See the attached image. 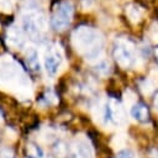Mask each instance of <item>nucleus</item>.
Here are the masks:
<instances>
[{"mask_svg":"<svg viewBox=\"0 0 158 158\" xmlns=\"http://www.w3.org/2000/svg\"><path fill=\"white\" fill-rule=\"evenodd\" d=\"M74 6L70 0H60L53 6L51 26L56 31H64L72 22Z\"/></svg>","mask_w":158,"mask_h":158,"instance_id":"2","label":"nucleus"},{"mask_svg":"<svg viewBox=\"0 0 158 158\" xmlns=\"http://www.w3.org/2000/svg\"><path fill=\"white\" fill-rule=\"evenodd\" d=\"M12 9V4L10 0H0V11L2 12H10Z\"/></svg>","mask_w":158,"mask_h":158,"instance_id":"15","label":"nucleus"},{"mask_svg":"<svg viewBox=\"0 0 158 158\" xmlns=\"http://www.w3.org/2000/svg\"><path fill=\"white\" fill-rule=\"evenodd\" d=\"M141 90L143 94H151L154 89H156V83L152 80V79H144L142 83H141Z\"/></svg>","mask_w":158,"mask_h":158,"instance_id":"12","label":"nucleus"},{"mask_svg":"<svg viewBox=\"0 0 158 158\" xmlns=\"http://www.w3.org/2000/svg\"><path fill=\"white\" fill-rule=\"evenodd\" d=\"M0 158H14V152L10 148H0Z\"/></svg>","mask_w":158,"mask_h":158,"instance_id":"16","label":"nucleus"},{"mask_svg":"<svg viewBox=\"0 0 158 158\" xmlns=\"http://www.w3.org/2000/svg\"><path fill=\"white\" fill-rule=\"evenodd\" d=\"M156 57H157V58H158V47H157V48H156Z\"/></svg>","mask_w":158,"mask_h":158,"instance_id":"22","label":"nucleus"},{"mask_svg":"<svg viewBox=\"0 0 158 158\" xmlns=\"http://www.w3.org/2000/svg\"><path fill=\"white\" fill-rule=\"evenodd\" d=\"M132 44L123 38H118L114 46V57L121 68H128L133 64V49Z\"/></svg>","mask_w":158,"mask_h":158,"instance_id":"3","label":"nucleus"},{"mask_svg":"<svg viewBox=\"0 0 158 158\" xmlns=\"http://www.w3.org/2000/svg\"><path fill=\"white\" fill-rule=\"evenodd\" d=\"M151 158H158V151L157 149H153L151 152Z\"/></svg>","mask_w":158,"mask_h":158,"instance_id":"20","label":"nucleus"},{"mask_svg":"<svg viewBox=\"0 0 158 158\" xmlns=\"http://www.w3.org/2000/svg\"><path fill=\"white\" fill-rule=\"evenodd\" d=\"M154 106L158 109V93H157L156 96H154Z\"/></svg>","mask_w":158,"mask_h":158,"instance_id":"21","label":"nucleus"},{"mask_svg":"<svg viewBox=\"0 0 158 158\" xmlns=\"http://www.w3.org/2000/svg\"><path fill=\"white\" fill-rule=\"evenodd\" d=\"M131 114L137 121H141V122L148 118V109L143 104H135L131 109Z\"/></svg>","mask_w":158,"mask_h":158,"instance_id":"7","label":"nucleus"},{"mask_svg":"<svg viewBox=\"0 0 158 158\" xmlns=\"http://www.w3.org/2000/svg\"><path fill=\"white\" fill-rule=\"evenodd\" d=\"M151 38L153 41H158V23H153L151 27Z\"/></svg>","mask_w":158,"mask_h":158,"instance_id":"18","label":"nucleus"},{"mask_svg":"<svg viewBox=\"0 0 158 158\" xmlns=\"http://www.w3.org/2000/svg\"><path fill=\"white\" fill-rule=\"evenodd\" d=\"M26 156H27V158H42L43 151L41 149V147L38 144L30 142L26 148Z\"/></svg>","mask_w":158,"mask_h":158,"instance_id":"11","label":"nucleus"},{"mask_svg":"<svg viewBox=\"0 0 158 158\" xmlns=\"http://www.w3.org/2000/svg\"><path fill=\"white\" fill-rule=\"evenodd\" d=\"M65 153H67V147L63 143H58V146L56 147V154L59 157H63L65 156Z\"/></svg>","mask_w":158,"mask_h":158,"instance_id":"17","label":"nucleus"},{"mask_svg":"<svg viewBox=\"0 0 158 158\" xmlns=\"http://www.w3.org/2000/svg\"><path fill=\"white\" fill-rule=\"evenodd\" d=\"M7 42L14 46V47H20L22 44V36H21V32L17 30V27H12L10 31H9V35H7Z\"/></svg>","mask_w":158,"mask_h":158,"instance_id":"10","label":"nucleus"},{"mask_svg":"<svg viewBox=\"0 0 158 158\" xmlns=\"http://www.w3.org/2000/svg\"><path fill=\"white\" fill-rule=\"evenodd\" d=\"M26 65L28 69L32 72H40V60H38V54L35 49H31L26 57Z\"/></svg>","mask_w":158,"mask_h":158,"instance_id":"8","label":"nucleus"},{"mask_svg":"<svg viewBox=\"0 0 158 158\" xmlns=\"http://www.w3.org/2000/svg\"><path fill=\"white\" fill-rule=\"evenodd\" d=\"M95 69H96L98 73H100V74H102V75H106V74L110 72L109 63H106V62H101V63H99V64L95 67Z\"/></svg>","mask_w":158,"mask_h":158,"instance_id":"14","label":"nucleus"},{"mask_svg":"<svg viewBox=\"0 0 158 158\" xmlns=\"http://www.w3.org/2000/svg\"><path fill=\"white\" fill-rule=\"evenodd\" d=\"M42 16L37 12H27L22 16V30L32 38V40H41L42 37Z\"/></svg>","mask_w":158,"mask_h":158,"instance_id":"4","label":"nucleus"},{"mask_svg":"<svg viewBox=\"0 0 158 158\" xmlns=\"http://www.w3.org/2000/svg\"><path fill=\"white\" fill-rule=\"evenodd\" d=\"M69 157L70 158H93V151L88 144V142L77 141L70 147Z\"/></svg>","mask_w":158,"mask_h":158,"instance_id":"6","label":"nucleus"},{"mask_svg":"<svg viewBox=\"0 0 158 158\" xmlns=\"http://www.w3.org/2000/svg\"><path fill=\"white\" fill-rule=\"evenodd\" d=\"M74 48L88 60L96 59L102 51V37L90 26H79L72 35Z\"/></svg>","mask_w":158,"mask_h":158,"instance_id":"1","label":"nucleus"},{"mask_svg":"<svg viewBox=\"0 0 158 158\" xmlns=\"http://www.w3.org/2000/svg\"><path fill=\"white\" fill-rule=\"evenodd\" d=\"M116 158H135V157H133V154L130 151H120L117 153Z\"/></svg>","mask_w":158,"mask_h":158,"instance_id":"19","label":"nucleus"},{"mask_svg":"<svg viewBox=\"0 0 158 158\" xmlns=\"http://www.w3.org/2000/svg\"><path fill=\"white\" fill-rule=\"evenodd\" d=\"M42 100L44 101L46 105H53V104L57 102V98H56V95L51 90L49 91H46V94L42 96Z\"/></svg>","mask_w":158,"mask_h":158,"instance_id":"13","label":"nucleus"},{"mask_svg":"<svg viewBox=\"0 0 158 158\" xmlns=\"http://www.w3.org/2000/svg\"><path fill=\"white\" fill-rule=\"evenodd\" d=\"M62 54L59 52V49L57 48V46H51L47 52H46V56H44V68L47 70V73L49 75H54L60 64H62Z\"/></svg>","mask_w":158,"mask_h":158,"instance_id":"5","label":"nucleus"},{"mask_svg":"<svg viewBox=\"0 0 158 158\" xmlns=\"http://www.w3.org/2000/svg\"><path fill=\"white\" fill-rule=\"evenodd\" d=\"M126 15L132 22H138L142 16V9L136 4H131L126 7Z\"/></svg>","mask_w":158,"mask_h":158,"instance_id":"9","label":"nucleus"}]
</instances>
